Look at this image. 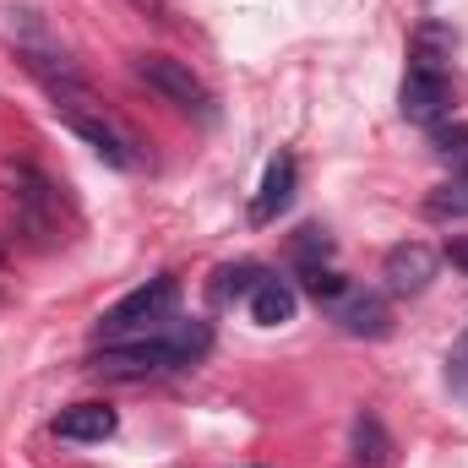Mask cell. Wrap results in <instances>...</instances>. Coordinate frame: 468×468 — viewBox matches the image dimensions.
<instances>
[{"mask_svg":"<svg viewBox=\"0 0 468 468\" xmlns=\"http://www.w3.org/2000/svg\"><path fill=\"white\" fill-rule=\"evenodd\" d=\"M425 213L431 218H468V169H458L447 186H436L425 197Z\"/></svg>","mask_w":468,"mask_h":468,"instance_id":"obj_15","label":"cell"},{"mask_svg":"<svg viewBox=\"0 0 468 468\" xmlns=\"http://www.w3.org/2000/svg\"><path fill=\"white\" fill-rule=\"evenodd\" d=\"M398 110L414 125H441L447 110H452V82L436 77V71H409L403 88H398Z\"/></svg>","mask_w":468,"mask_h":468,"instance_id":"obj_8","label":"cell"},{"mask_svg":"<svg viewBox=\"0 0 468 468\" xmlns=\"http://www.w3.org/2000/svg\"><path fill=\"white\" fill-rule=\"evenodd\" d=\"M431 153L441 164H452V175L468 169V120H452V125H431Z\"/></svg>","mask_w":468,"mask_h":468,"instance_id":"obj_14","label":"cell"},{"mask_svg":"<svg viewBox=\"0 0 468 468\" xmlns=\"http://www.w3.org/2000/svg\"><path fill=\"white\" fill-rule=\"evenodd\" d=\"M175 305H180V278L158 272V278H147L142 289L120 294L115 305L99 316V338H104V344H120V338L158 333L164 322H175Z\"/></svg>","mask_w":468,"mask_h":468,"instance_id":"obj_3","label":"cell"},{"mask_svg":"<svg viewBox=\"0 0 468 468\" xmlns=\"http://www.w3.org/2000/svg\"><path fill=\"white\" fill-rule=\"evenodd\" d=\"M294 180H300V164L289 153H278L261 175V191L250 197V224H272L289 202H294Z\"/></svg>","mask_w":468,"mask_h":468,"instance_id":"obj_9","label":"cell"},{"mask_svg":"<svg viewBox=\"0 0 468 468\" xmlns=\"http://www.w3.org/2000/svg\"><path fill=\"white\" fill-rule=\"evenodd\" d=\"M354 463L359 468H392V441L381 431L376 414H359L354 420Z\"/></svg>","mask_w":468,"mask_h":468,"instance_id":"obj_13","label":"cell"},{"mask_svg":"<svg viewBox=\"0 0 468 468\" xmlns=\"http://www.w3.org/2000/svg\"><path fill=\"white\" fill-rule=\"evenodd\" d=\"M436 267H441V256L425 239H403L381 256V283H387V294H425Z\"/></svg>","mask_w":468,"mask_h":468,"instance_id":"obj_6","label":"cell"},{"mask_svg":"<svg viewBox=\"0 0 468 468\" xmlns=\"http://www.w3.org/2000/svg\"><path fill=\"white\" fill-rule=\"evenodd\" d=\"M11 218H16V229L27 234L33 245H49L55 229H60V197H55V186L33 164L11 169Z\"/></svg>","mask_w":468,"mask_h":468,"instance_id":"obj_4","label":"cell"},{"mask_svg":"<svg viewBox=\"0 0 468 468\" xmlns=\"http://www.w3.org/2000/svg\"><path fill=\"white\" fill-rule=\"evenodd\" d=\"M115 409L110 403H77V409H66L60 420H55V436L60 441H110L115 436Z\"/></svg>","mask_w":468,"mask_h":468,"instance_id":"obj_10","label":"cell"},{"mask_svg":"<svg viewBox=\"0 0 468 468\" xmlns=\"http://www.w3.org/2000/svg\"><path fill=\"white\" fill-rule=\"evenodd\" d=\"M447 261H452V267H458V272L468 278V234H458V239H447Z\"/></svg>","mask_w":468,"mask_h":468,"instance_id":"obj_19","label":"cell"},{"mask_svg":"<svg viewBox=\"0 0 468 468\" xmlns=\"http://www.w3.org/2000/svg\"><path fill=\"white\" fill-rule=\"evenodd\" d=\"M327 311H333V322H338L349 338H387V333H392V305H387L376 289H354L349 283Z\"/></svg>","mask_w":468,"mask_h":468,"instance_id":"obj_7","label":"cell"},{"mask_svg":"<svg viewBox=\"0 0 468 468\" xmlns=\"http://www.w3.org/2000/svg\"><path fill=\"white\" fill-rule=\"evenodd\" d=\"M447 387L468 403V327H463V338L452 344V354H447Z\"/></svg>","mask_w":468,"mask_h":468,"instance_id":"obj_18","label":"cell"},{"mask_svg":"<svg viewBox=\"0 0 468 468\" xmlns=\"http://www.w3.org/2000/svg\"><path fill=\"white\" fill-rule=\"evenodd\" d=\"M131 71H136V82H147L164 104H175V110H186V115H213V93H207V82H202L186 60H175V55H142Z\"/></svg>","mask_w":468,"mask_h":468,"instance_id":"obj_5","label":"cell"},{"mask_svg":"<svg viewBox=\"0 0 468 468\" xmlns=\"http://www.w3.org/2000/svg\"><path fill=\"white\" fill-rule=\"evenodd\" d=\"M207 349H213V327L207 322H175V327H158V333H142V338L104 344V354L93 359V370L120 376V381H136V376L186 370V365H197Z\"/></svg>","mask_w":468,"mask_h":468,"instance_id":"obj_1","label":"cell"},{"mask_svg":"<svg viewBox=\"0 0 468 468\" xmlns=\"http://www.w3.org/2000/svg\"><path fill=\"white\" fill-rule=\"evenodd\" d=\"M294 311H300V294L283 278H261V289L250 294V322L256 327H283V322H294Z\"/></svg>","mask_w":468,"mask_h":468,"instance_id":"obj_12","label":"cell"},{"mask_svg":"<svg viewBox=\"0 0 468 468\" xmlns=\"http://www.w3.org/2000/svg\"><path fill=\"white\" fill-rule=\"evenodd\" d=\"M452 49H458L452 27H441V22H425V27L409 38V71H436V77H447V60H452Z\"/></svg>","mask_w":468,"mask_h":468,"instance_id":"obj_11","label":"cell"},{"mask_svg":"<svg viewBox=\"0 0 468 468\" xmlns=\"http://www.w3.org/2000/svg\"><path fill=\"white\" fill-rule=\"evenodd\" d=\"M261 278H272V272H267L261 261H239V267H224V272H218L213 294H218V300H239V294L250 300V294L261 289Z\"/></svg>","mask_w":468,"mask_h":468,"instance_id":"obj_16","label":"cell"},{"mask_svg":"<svg viewBox=\"0 0 468 468\" xmlns=\"http://www.w3.org/2000/svg\"><path fill=\"white\" fill-rule=\"evenodd\" d=\"M300 272H305V289H311L316 300H327V305H333V300H338V294L349 289V283H344V278H338L333 267H322V261H300Z\"/></svg>","mask_w":468,"mask_h":468,"instance_id":"obj_17","label":"cell"},{"mask_svg":"<svg viewBox=\"0 0 468 468\" xmlns=\"http://www.w3.org/2000/svg\"><path fill=\"white\" fill-rule=\"evenodd\" d=\"M49 93V110H55V120L66 125V131H77L110 169H136V142L125 136V125L120 120L104 115V104L88 93V82L82 77H66V82H49L44 88Z\"/></svg>","mask_w":468,"mask_h":468,"instance_id":"obj_2","label":"cell"}]
</instances>
